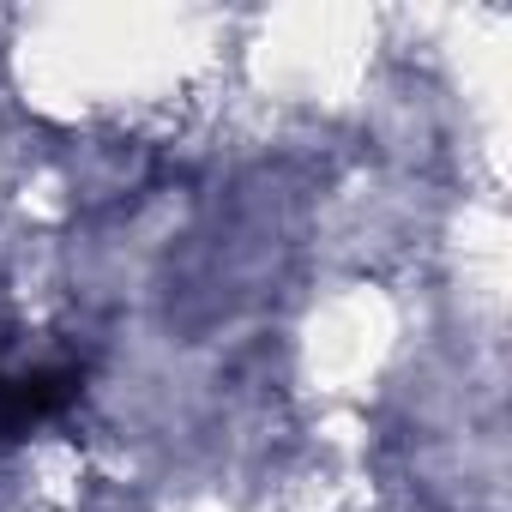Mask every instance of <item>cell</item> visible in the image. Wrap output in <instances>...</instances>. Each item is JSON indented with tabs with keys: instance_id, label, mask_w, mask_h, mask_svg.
I'll return each mask as SVG.
<instances>
[{
	"instance_id": "1",
	"label": "cell",
	"mask_w": 512,
	"mask_h": 512,
	"mask_svg": "<svg viewBox=\"0 0 512 512\" xmlns=\"http://www.w3.org/2000/svg\"><path fill=\"white\" fill-rule=\"evenodd\" d=\"M85 374L79 368H31V374H0V440H19L31 422L61 416L67 404H79Z\"/></svg>"
}]
</instances>
